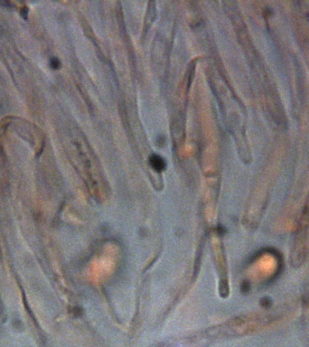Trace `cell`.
Returning <instances> with one entry per match:
<instances>
[{
    "mask_svg": "<svg viewBox=\"0 0 309 347\" xmlns=\"http://www.w3.org/2000/svg\"><path fill=\"white\" fill-rule=\"evenodd\" d=\"M149 163H150V165L152 166V168L154 170L157 171V172L163 171L165 168V165H166L164 158L158 155H156V154H153V155L150 156Z\"/></svg>",
    "mask_w": 309,
    "mask_h": 347,
    "instance_id": "1",
    "label": "cell"
},
{
    "mask_svg": "<svg viewBox=\"0 0 309 347\" xmlns=\"http://www.w3.org/2000/svg\"><path fill=\"white\" fill-rule=\"evenodd\" d=\"M51 64H52V66L53 67V68H58L59 65H60V63H59V61L57 59H52V62H51Z\"/></svg>",
    "mask_w": 309,
    "mask_h": 347,
    "instance_id": "2",
    "label": "cell"
}]
</instances>
